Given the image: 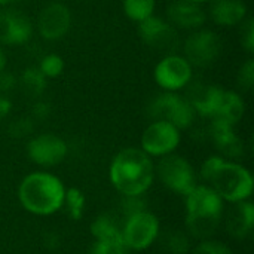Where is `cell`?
<instances>
[{
    "mask_svg": "<svg viewBox=\"0 0 254 254\" xmlns=\"http://www.w3.org/2000/svg\"><path fill=\"white\" fill-rule=\"evenodd\" d=\"M109 174L112 185L122 196H138L152 186L155 167L141 149L128 147L113 158Z\"/></svg>",
    "mask_w": 254,
    "mask_h": 254,
    "instance_id": "1",
    "label": "cell"
},
{
    "mask_svg": "<svg viewBox=\"0 0 254 254\" xmlns=\"http://www.w3.org/2000/svg\"><path fill=\"white\" fill-rule=\"evenodd\" d=\"M65 188L63 182L49 173H31L18 188L21 205L31 214L51 216L63 208Z\"/></svg>",
    "mask_w": 254,
    "mask_h": 254,
    "instance_id": "2",
    "label": "cell"
},
{
    "mask_svg": "<svg viewBox=\"0 0 254 254\" xmlns=\"http://www.w3.org/2000/svg\"><path fill=\"white\" fill-rule=\"evenodd\" d=\"M223 216V199L211 186L196 185L186 195V226L196 238L211 237Z\"/></svg>",
    "mask_w": 254,
    "mask_h": 254,
    "instance_id": "3",
    "label": "cell"
},
{
    "mask_svg": "<svg viewBox=\"0 0 254 254\" xmlns=\"http://www.w3.org/2000/svg\"><path fill=\"white\" fill-rule=\"evenodd\" d=\"M208 183L223 201L232 204L247 201L253 193L252 173L237 162L223 161Z\"/></svg>",
    "mask_w": 254,
    "mask_h": 254,
    "instance_id": "4",
    "label": "cell"
},
{
    "mask_svg": "<svg viewBox=\"0 0 254 254\" xmlns=\"http://www.w3.org/2000/svg\"><path fill=\"white\" fill-rule=\"evenodd\" d=\"M195 110L188 98L179 94L165 92L156 97L149 106V115L155 121H167L177 129H185L192 125L195 119Z\"/></svg>",
    "mask_w": 254,
    "mask_h": 254,
    "instance_id": "5",
    "label": "cell"
},
{
    "mask_svg": "<svg viewBox=\"0 0 254 254\" xmlns=\"http://www.w3.org/2000/svg\"><path fill=\"white\" fill-rule=\"evenodd\" d=\"M156 170L165 188L182 196L189 195L193 190V188L198 185L196 174L192 165L179 155L170 153L162 156Z\"/></svg>",
    "mask_w": 254,
    "mask_h": 254,
    "instance_id": "6",
    "label": "cell"
},
{
    "mask_svg": "<svg viewBox=\"0 0 254 254\" xmlns=\"http://www.w3.org/2000/svg\"><path fill=\"white\" fill-rule=\"evenodd\" d=\"M159 235L158 217L144 210L127 217L122 228V240L128 250H146Z\"/></svg>",
    "mask_w": 254,
    "mask_h": 254,
    "instance_id": "7",
    "label": "cell"
},
{
    "mask_svg": "<svg viewBox=\"0 0 254 254\" xmlns=\"http://www.w3.org/2000/svg\"><path fill=\"white\" fill-rule=\"evenodd\" d=\"M180 143V129L167 121H153L141 135V150L149 156L173 153Z\"/></svg>",
    "mask_w": 254,
    "mask_h": 254,
    "instance_id": "8",
    "label": "cell"
},
{
    "mask_svg": "<svg viewBox=\"0 0 254 254\" xmlns=\"http://www.w3.org/2000/svg\"><path fill=\"white\" fill-rule=\"evenodd\" d=\"M222 49L219 36L210 30H202L190 34L185 42V58L190 65L207 67L216 61Z\"/></svg>",
    "mask_w": 254,
    "mask_h": 254,
    "instance_id": "9",
    "label": "cell"
},
{
    "mask_svg": "<svg viewBox=\"0 0 254 254\" xmlns=\"http://www.w3.org/2000/svg\"><path fill=\"white\" fill-rule=\"evenodd\" d=\"M192 79V65L179 55H167L155 67L156 83L167 91H177L186 86Z\"/></svg>",
    "mask_w": 254,
    "mask_h": 254,
    "instance_id": "10",
    "label": "cell"
},
{
    "mask_svg": "<svg viewBox=\"0 0 254 254\" xmlns=\"http://www.w3.org/2000/svg\"><path fill=\"white\" fill-rule=\"evenodd\" d=\"M67 144L63 138L54 134H40L31 138L27 144L28 158L40 167H54L67 156Z\"/></svg>",
    "mask_w": 254,
    "mask_h": 254,
    "instance_id": "11",
    "label": "cell"
},
{
    "mask_svg": "<svg viewBox=\"0 0 254 254\" xmlns=\"http://www.w3.org/2000/svg\"><path fill=\"white\" fill-rule=\"evenodd\" d=\"M138 31L143 42L152 49L161 52H174L179 48L180 40L177 31L171 27V24L156 16H149L140 21Z\"/></svg>",
    "mask_w": 254,
    "mask_h": 254,
    "instance_id": "12",
    "label": "cell"
},
{
    "mask_svg": "<svg viewBox=\"0 0 254 254\" xmlns=\"http://www.w3.org/2000/svg\"><path fill=\"white\" fill-rule=\"evenodd\" d=\"M71 16L67 6L63 3L48 4L39 15V31L46 40L61 39L70 28Z\"/></svg>",
    "mask_w": 254,
    "mask_h": 254,
    "instance_id": "13",
    "label": "cell"
},
{
    "mask_svg": "<svg viewBox=\"0 0 254 254\" xmlns=\"http://www.w3.org/2000/svg\"><path fill=\"white\" fill-rule=\"evenodd\" d=\"M31 22L19 10H0V43L22 45L31 37Z\"/></svg>",
    "mask_w": 254,
    "mask_h": 254,
    "instance_id": "14",
    "label": "cell"
},
{
    "mask_svg": "<svg viewBox=\"0 0 254 254\" xmlns=\"http://www.w3.org/2000/svg\"><path fill=\"white\" fill-rule=\"evenodd\" d=\"M225 89L210 85V83H196L189 91V103L192 104L193 110L202 116L214 118L222 103Z\"/></svg>",
    "mask_w": 254,
    "mask_h": 254,
    "instance_id": "15",
    "label": "cell"
},
{
    "mask_svg": "<svg viewBox=\"0 0 254 254\" xmlns=\"http://www.w3.org/2000/svg\"><path fill=\"white\" fill-rule=\"evenodd\" d=\"M228 232L235 238H246L254 228V205L247 199L235 202L226 217Z\"/></svg>",
    "mask_w": 254,
    "mask_h": 254,
    "instance_id": "16",
    "label": "cell"
},
{
    "mask_svg": "<svg viewBox=\"0 0 254 254\" xmlns=\"http://www.w3.org/2000/svg\"><path fill=\"white\" fill-rule=\"evenodd\" d=\"M168 18L182 28H198L205 22V13L198 3L176 0L168 6Z\"/></svg>",
    "mask_w": 254,
    "mask_h": 254,
    "instance_id": "17",
    "label": "cell"
},
{
    "mask_svg": "<svg viewBox=\"0 0 254 254\" xmlns=\"http://www.w3.org/2000/svg\"><path fill=\"white\" fill-rule=\"evenodd\" d=\"M211 137L216 147L229 158H240L244 152V144L234 132L232 125H228L222 121L213 119Z\"/></svg>",
    "mask_w": 254,
    "mask_h": 254,
    "instance_id": "18",
    "label": "cell"
},
{
    "mask_svg": "<svg viewBox=\"0 0 254 254\" xmlns=\"http://www.w3.org/2000/svg\"><path fill=\"white\" fill-rule=\"evenodd\" d=\"M247 7L241 0H216L211 7V16L216 24L231 27L240 24L246 16Z\"/></svg>",
    "mask_w": 254,
    "mask_h": 254,
    "instance_id": "19",
    "label": "cell"
},
{
    "mask_svg": "<svg viewBox=\"0 0 254 254\" xmlns=\"http://www.w3.org/2000/svg\"><path fill=\"white\" fill-rule=\"evenodd\" d=\"M244 115V101L243 98L232 92V91H225L223 97H222V103L220 107L217 110V115L213 119L222 121L228 125H235L237 122H240V119Z\"/></svg>",
    "mask_w": 254,
    "mask_h": 254,
    "instance_id": "20",
    "label": "cell"
},
{
    "mask_svg": "<svg viewBox=\"0 0 254 254\" xmlns=\"http://www.w3.org/2000/svg\"><path fill=\"white\" fill-rule=\"evenodd\" d=\"M91 232H92V237L95 238V241H112V243L124 244L122 228L116 223V220L113 217H110L107 214L98 216L92 222Z\"/></svg>",
    "mask_w": 254,
    "mask_h": 254,
    "instance_id": "21",
    "label": "cell"
},
{
    "mask_svg": "<svg viewBox=\"0 0 254 254\" xmlns=\"http://www.w3.org/2000/svg\"><path fill=\"white\" fill-rule=\"evenodd\" d=\"M22 92L30 98H37L43 94L46 88V77L39 70V67H28L21 76Z\"/></svg>",
    "mask_w": 254,
    "mask_h": 254,
    "instance_id": "22",
    "label": "cell"
},
{
    "mask_svg": "<svg viewBox=\"0 0 254 254\" xmlns=\"http://www.w3.org/2000/svg\"><path fill=\"white\" fill-rule=\"evenodd\" d=\"M85 204H86L85 195L79 189H76V188L65 189L63 207L65 208L67 216L71 220H80L82 219L83 211H85Z\"/></svg>",
    "mask_w": 254,
    "mask_h": 254,
    "instance_id": "23",
    "label": "cell"
},
{
    "mask_svg": "<svg viewBox=\"0 0 254 254\" xmlns=\"http://www.w3.org/2000/svg\"><path fill=\"white\" fill-rule=\"evenodd\" d=\"M156 0H124V10L132 21H143L152 16Z\"/></svg>",
    "mask_w": 254,
    "mask_h": 254,
    "instance_id": "24",
    "label": "cell"
},
{
    "mask_svg": "<svg viewBox=\"0 0 254 254\" xmlns=\"http://www.w3.org/2000/svg\"><path fill=\"white\" fill-rule=\"evenodd\" d=\"M63 68H64V61L57 54L45 55L39 65V70L43 73L45 77H57L63 73Z\"/></svg>",
    "mask_w": 254,
    "mask_h": 254,
    "instance_id": "25",
    "label": "cell"
},
{
    "mask_svg": "<svg viewBox=\"0 0 254 254\" xmlns=\"http://www.w3.org/2000/svg\"><path fill=\"white\" fill-rule=\"evenodd\" d=\"M165 247L171 254H188L189 240L183 232L174 231V232L168 234V237L165 240Z\"/></svg>",
    "mask_w": 254,
    "mask_h": 254,
    "instance_id": "26",
    "label": "cell"
},
{
    "mask_svg": "<svg viewBox=\"0 0 254 254\" xmlns=\"http://www.w3.org/2000/svg\"><path fill=\"white\" fill-rule=\"evenodd\" d=\"M34 124L31 118H18L9 125V135L13 138H22L33 132Z\"/></svg>",
    "mask_w": 254,
    "mask_h": 254,
    "instance_id": "27",
    "label": "cell"
},
{
    "mask_svg": "<svg viewBox=\"0 0 254 254\" xmlns=\"http://www.w3.org/2000/svg\"><path fill=\"white\" fill-rule=\"evenodd\" d=\"M91 254H128V249L121 243L112 241H95Z\"/></svg>",
    "mask_w": 254,
    "mask_h": 254,
    "instance_id": "28",
    "label": "cell"
},
{
    "mask_svg": "<svg viewBox=\"0 0 254 254\" xmlns=\"http://www.w3.org/2000/svg\"><path fill=\"white\" fill-rule=\"evenodd\" d=\"M192 254H234L229 247H226L222 243L217 241H202L201 244H198Z\"/></svg>",
    "mask_w": 254,
    "mask_h": 254,
    "instance_id": "29",
    "label": "cell"
},
{
    "mask_svg": "<svg viewBox=\"0 0 254 254\" xmlns=\"http://www.w3.org/2000/svg\"><path fill=\"white\" fill-rule=\"evenodd\" d=\"M121 207H122V211L127 214V217L135 214V213H140V211H144L146 210V202L143 201L141 195L138 196H124L122 202H121Z\"/></svg>",
    "mask_w": 254,
    "mask_h": 254,
    "instance_id": "30",
    "label": "cell"
},
{
    "mask_svg": "<svg viewBox=\"0 0 254 254\" xmlns=\"http://www.w3.org/2000/svg\"><path fill=\"white\" fill-rule=\"evenodd\" d=\"M238 82L243 88L252 89L254 85V61L249 60L238 73Z\"/></svg>",
    "mask_w": 254,
    "mask_h": 254,
    "instance_id": "31",
    "label": "cell"
},
{
    "mask_svg": "<svg viewBox=\"0 0 254 254\" xmlns=\"http://www.w3.org/2000/svg\"><path fill=\"white\" fill-rule=\"evenodd\" d=\"M225 159L220 158V156H210L201 167V177L208 183L213 177V174L216 173V170L220 167V164L223 162Z\"/></svg>",
    "mask_w": 254,
    "mask_h": 254,
    "instance_id": "32",
    "label": "cell"
},
{
    "mask_svg": "<svg viewBox=\"0 0 254 254\" xmlns=\"http://www.w3.org/2000/svg\"><path fill=\"white\" fill-rule=\"evenodd\" d=\"M243 45L249 52L254 51V25L252 19L247 22V25L243 31Z\"/></svg>",
    "mask_w": 254,
    "mask_h": 254,
    "instance_id": "33",
    "label": "cell"
},
{
    "mask_svg": "<svg viewBox=\"0 0 254 254\" xmlns=\"http://www.w3.org/2000/svg\"><path fill=\"white\" fill-rule=\"evenodd\" d=\"M16 86V79L12 73L9 71H1L0 73V92H9Z\"/></svg>",
    "mask_w": 254,
    "mask_h": 254,
    "instance_id": "34",
    "label": "cell"
},
{
    "mask_svg": "<svg viewBox=\"0 0 254 254\" xmlns=\"http://www.w3.org/2000/svg\"><path fill=\"white\" fill-rule=\"evenodd\" d=\"M51 115V106L45 101H37L34 103L33 109H31V116L36 119H46Z\"/></svg>",
    "mask_w": 254,
    "mask_h": 254,
    "instance_id": "35",
    "label": "cell"
},
{
    "mask_svg": "<svg viewBox=\"0 0 254 254\" xmlns=\"http://www.w3.org/2000/svg\"><path fill=\"white\" fill-rule=\"evenodd\" d=\"M9 112H10V101L6 97L0 95V121L3 118H6L9 115Z\"/></svg>",
    "mask_w": 254,
    "mask_h": 254,
    "instance_id": "36",
    "label": "cell"
},
{
    "mask_svg": "<svg viewBox=\"0 0 254 254\" xmlns=\"http://www.w3.org/2000/svg\"><path fill=\"white\" fill-rule=\"evenodd\" d=\"M4 67H6V55H4L3 49L0 48V73L4 70Z\"/></svg>",
    "mask_w": 254,
    "mask_h": 254,
    "instance_id": "37",
    "label": "cell"
},
{
    "mask_svg": "<svg viewBox=\"0 0 254 254\" xmlns=\"http://www.w3.org/2000/svg\"><path fill=\"white\" fill-rule=\"evenodd\" d=\"M13 1H18V0H0V6H6V4H10Z\"/></svg>",
    "mask_w": 254,
    "mask_h": 254,
    "instance_id": "38",
    "label": "cell"
},
{
    "mask_svg": "<svg viewBox=\"0 0 254 254\" xmlns=\"http://www.w3.org/2000/svg\"><path fill=\"white\" fill-rule=\"evenodd\" d=\"M186 1H192V3H204V1H210V0H186Z\"/></svg>",
    "mask_w": 254,
    "mask_h": 254,
    "instance_id": "39",
    "label": "cell"
}]
</instances>
